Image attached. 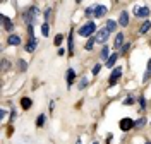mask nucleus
<instances>
[{"label":"nucleus","instance_id":"f257e3e1","mask_svg":"<svg viewBox=\"0 0 151 144\" xmlns=\"http://www.w3.org/2000/svg\"><path fill=\"white\" fill-rule=\"evenodd\" d=\"M38 16V7H29V9H26V12L22 14V19H24V22L28 24V26H33L35 24V19H36Z\"/></svg>","mask_w":151,"mask_h":144},{"label":"nucleus","instance_id":"f03ea898","mask_svg":"<svg viewBox=\"0 0 151 144\" xmlns=\"http://www.w3.org/2000/svg\"><path fill=\"white\" fill-rule=\"evenodd\" d=\"M94 31H96V22L89 21V22H86L84 26H81L77 33H79V36H84V38H86V36H91Z\"/></svg>","mask_w":151,"mask_h":144},{"label":"nucleus","instance_id":"7ed1b4c3","mask_svg":"<svg viewBox=\"0 0 151 144\" xmlns=\"http://www.w3.org/2000/svg\"><path fill=\"white\" fill-rule=\"evenodd\" d=\"M134 125H136V122H134L132 118H129V117H125V118H122V120L119 122V127L122 129V132H127V130H131Z\"/></svg>","mask_w":151,"mask_h":144},{"label":"nucleus","instance_id":"20e7f679","mask_svg":"<svg viewBox=\"0 0 151 144\" xmlns=\"http://www.w3.org/2000/svg\"><path fill=\"white\" fill-rule=\"evenodd\" d=\"M108 34H110V31H108L106 28L100 29V31L96 33V36H94V38H96V43H103L105 45V43L108 41Z\"/></svg>","mask_w":151,"mask_h":144},{"label":"nucleus","instance_id":"39448f33","mask_svg":"<svg viewBox=\"0 0 151 144\" xmlns=\"http://www.w3.org/2000/svg\"><path fill=\"white\" fill-rule=\"evenodd\" d=\"M122 76V67H115L112 70V74H110V81H108V86H113L115 82H117V79Z\"/></svg>","mask_w":151,"mask_h":144},{"label":"nucleus","instance_id":"423d86ee","mask_svg":"<svg viewBox=\"0 0 151 144\" xmlns=\"http://www.w3.org/2000/svg\"><path fill=\"white\" fill-rule=\"evenodd\" d=\"M134 16L136 17H148L150 16V7H137V9H134Z\"/></svg>","mask_w":151,"mask_h":144},{"label":"nucleus","instance_id":"0eeeda50","mask_svg":"<svg viewBox=\"0 0 151 144\" xmlns=\"http://www.w3.org/2000/svg\"><path fill=\"white\" fill-rule=\"evenodd\" d=\"M106 7H105V5H96V7H94V19H98V17H103L105 14H106Z\"/></svg>","mask_w":151,"mask_h":144},{"label":"nucleus","instance_id":"6e6552de","mask_svg":"<svg viewBox=\"0 0 151 144\" xmlns=\"http://www.w3.org/2000/svg\"><path fill=\"white\" fill-rule=\"evenodd\" d=\"M119 24H120L122 28H125V26L129 24V14H127L125 10H122V12H120V16H119Z\"/></svg>","mask_w":151,"mask_h":144},{"label":"nucleus","instance_id":"1a4fd4ad","mask_svg":"<svg viewBox=\"0 0 151 144\" xmlns=\"http://www.w3.org/2000/svg\"><path fill=\"white\" fill-rule=\"evenodd\" d=\"M2 21H4V29L9 31V33H12V29H14V22H12L7 16H2Z\"/></svg>","mask_w":151,"mask_h":144},{"label":"nucleus","instance_id":"9d476101","mask_svg":"<svg viewBox=\"0 0 151 144\" xmlns=\"http://www.w3.org/2000/svg\"><path fill=\"white\" fill-rule=\"evenodd\" d=\"M74 79H76V72H74V69H67V74H65V81H67V84L70 86V84L74 82Z\"/></svg>","mask_w":151,"mask_h":144},{"label":"nucleus","instance_id":"9b49d317","mask_svg":"<svg viewBox=\"0 0 151 144\" xmlns=\"http://www.w3.org/2000/svg\"><path fill=\"white\" fill-rule=\"evenodd\" d=\"M124 41H125V38H124V34H122V33H119V34L115 36V48H122L124 45H125Z\"/></svg>","mask_w":151,"mask_h":144},{"label":"nucleus","instance_id":"f8f14e48","mask_svg":"<svg viewBox=\"0 0 151 144\" xmlns=\"http://www.w3.org/2000/svg\"><path fill=\"white\" fill-rule=\"evenodd\" d=\"M36 45H38V39H36V38L29 39V41H28V45H26V50H28L29 53H33V52L36 50Z\"/></svg>","mask_w":151,"mask_h":144},{"label":"nucleus","instance_id":"ddd939ff","mask_svg":"<svg viewBox=\"0 0 151 144\" xmlns=\"http://www.w3.org/2000/svg\"><path fill=\"white\" fill-rule=\"evenodd\" d=\"M151 29V21H144L141 24V28H139V34H144V33H148Z\"/></svg>","mask_w":151,"mask_h":144},{"label":"nucleus","instance_id":"4468645a","mask_svg":"<svg viewBox=\"0 0 151 144\" xmlns=\"http://www.w3.org/2000/svg\"><path fill=\"white\" fill-rule=\"evenodd\" d=\"M117 58H119V55H117V53H112V55L108 57V60H106V64H105V65L112 69L113 65H115V62H117Z\"/></svg>","mask_w":151,"mask_h":144},{"label":"nucleus","instance_id":"2eb2a0df","mask_svg":"<svg viewBox=\"0 0 151 144\" xmlns=\"http://www.w3.org/2000/svg\"><path fill=\"white\" fill-rule=\"evenodd\" d=\"M21 106H22L24 110H29V108L33 106V101H31V98H22V100H21Z\"/></svg>","mask_w":151,"mask_h":144},{"label":"nucleus","instance_id":"dca6fc26","mask_svg":"<svg viewBox=\"0 0 151 144\" xmlns=\"http://www.w3.org/2000/svg\"><path fill=\"white\" fill-rule=\"evenodd\" d=\"M9 45H14V47L21 45V38H19L17 34H10L9 36Z\"/></svg>","mask_w":151,"mask_h":144},{"label":"nucleus","instance_id":"f3484780","mask_svg":"<svg viewBox=\"0 0 151 144\" xmlns=\"http://www.w3.org/2000/svg\"><path fill=\"white\" fill-rule=\"evenodd\" d=\"M117 24H119L117 21H112V19H108V21H106V26H105V28L108 29L110 33H113V31H115V28H117Z\"/></svg>","mask_w":151,"mask_h":144},{"label":"nucleus","instance_id":"a211bd4d","mask_svg":"<svg viewBox=\"0 0 151 144\" xmlns=\"http://www.w3.org/2000/svg\"><path fill=\"white\" fill-rule=\"evenodd\" d=\"M151 77V58L148 60V69H146V74H144V77H142V82H148Z\"/></svg>","mask_w":151,"mask_h":144},{"label":"nucleus","instance_id":"6ab92c4d","mask_svg":"<svg viewBox=\"0 0 151 144\" xmlns=\"http://www.w3.org/2000/svg\"><path fill=\"white\" fill-rule=\"evenodd\" d=\"M100 57L103 58V60H108V57H110V48L106 47V45L101 48V53H100Z\"/></svg>","mask_w":151,"mask_h":144},{"label":"nucleus","instance_id":"aec40b11","mask_svg":"<svg viewBox=\"0 0 151 144\" xmlns=\"http://www.w3.org/2000/svg\"><path fill=\"white\" fill-rule=\"evenodd\" d=\"M67 39H69V53H74V36H72V33L67 36Z\"/></svg>","mask_w":151,"mask_h":144},{"label":"nucleus","instance_id":"412c9836","mask_svg":"<svg viewBox=\"0 0 151 144\" xmlns=\"http://www.w3.org/2000/svg\"><path fill=\"white\" fill-rule=\"evenodd\" d=\"M94 43H96V38L94 36H89V41L86 43V50H93V47H94Z\"/></svg>","mask_w":151,"mask_h":144},{"label":"nucleus","instance_id":"4be33fe9","mask_svg":"<svg viewBox=\"0 0 151 144\" xmlns=\"http://www.w3.org/2000/svg\"><path fill=\"white\" fill-rule=\"evenodd\" d=\"M36 125L38 127H43V125H45V115H38L36 117Z\"/></svg>","mask_w":151,"mask_h":144},{"label":"nucleus","instance_id":"5701e85b","mask_svg":"<svg viewBox=\"0 0 151 144\" xmlns=\"http://www.w3.org/2000/svg\"><path fill=\"white\" fill-rule=\"evenodd\" d=\"M17 64H19L17 67H19V70H21V72H24V70H26V69H28V64H26V62H24V60H19Z\"/></svg>","mask_w":151,"mask_h":144},{"label":"nucleus","instance_id":"b1692460","mask_svg":"<svg viewBox=\"0 0 151 144\" xmlns=\"http://www.w3.org/2000/svg\"><path fill=\"white\" fill-rule=\"evenodd\" d=\"M48 31H50V28H48V24L45 22V24L41 26V33H43V36H48Z\"/></svg>","mask_w":151,"mask_h":144},{"label":"nucleus","instance_id":"393cba45","mask_svg":"<svg viewBox=\"0 0 151 144\" xmlns=\"http://www.w3.org/2000/svg\"><path fill=\"white\" fill-rule=\"evenodd\" d=\"M100 69H101V65H100V64H96V65H94V67L91 69V74H93V76H96V74L100 72Z\"/></svg>","mask_w":151,"mask_h":144},{"label":"nucleus","instance_id":"a878e982","mask_svg":"<svg viewBox=\"0 0 151 144\" xmlns=\"http://www.w3.org/2000/svg\"><path fill=\"white\" fill-rule=\"evenodd\" d=\"M132 103H134V98H132V96H129V98H127V100L124 101V105H125V106H131Z\"/></svg>","mask_w":151,"mask_h":144},{"label":"nucleus","instance_id":"bb28decb","mask_svg":"<svg viewBox=\"0 0 151 144\" xmlns=\"http://www.w3.org/2000/svg\"><path fill=\"white\" fill-rule=\"evenodd\" d=\"M88 86V79H81V82H79V89H84Z\"/></svg>","mask_w":151,"mask_h":144},{"label":"nucleus","instance_id":"cd10ccee","mask_svg":"<svg viewBox=\"0 0 151 144\" xmlns=\"http://www.w3.org/2000/svg\"><path fill=\"white\" fill-rule=\"evenodd\" d=\"M84 14H86V16H93V14H94V7H88Z\"/></svg>","mask_w":151,"mask_h":144},{"label":"nucleus","instance_id":"c85d7f7f","mask_svg":"<svg viewBox=\"0 0 151 144\" xmlns=\"http://www.w3.org/2000/svg\"><path fill=\"white\" fill-rule=\"evenodd\" d=\"M62 39H64V36H62V34H57V38H55V45H60V43H62Z\"/></svg>","mask_w":151,"mask_h":144},{"label":"nucleus","instance_id":"c756f323","mask_svg":"<svg viewBox=\"0 0 151 144\" xmlns=\"http://www.w3.org/2000/svg\"><path fill=\"white\" fill-rule=\"evenodd\" d=\"M144 124H146V120H144V118H141V120H137V122H136V125H134V127H142Z\"/></svg>","mask_w":151,"mask_h":144},{"label":"nucleus","instance_id":"7c9ffc66","mask_svg":"<svg viewBox=\"0 0 151 144\" xmlns=\"http://www.w3.org/2000/svg\"><path fill=\"white\" fill-rule=\"evenodd\" d=\"M129 48H131V45H129V43H125V45L122 47V50H120V52H122V53H125V52H129Z\"/></svg>","mask_w":151,"mask_h":144},{"label":"nucleus","instance_id":"2f4dec72","mask_svg":"<svg viewBox=\"0 0 151 144\" xmlns=\"http://www.w3.org/2000/svg\"><path fill=\"white\" fill-rule=\"evenodd\" d=\"M50 14H52V9L45 10V19H47V22H48V19H50Z\"/></svg>","mask_w":151,"mask_h":144},{"label":"nucleus","instance_id":"473e14b6","mask_svg":"<svg viewBox=\"0 0 151 144\" xmlns=\"http://www.w3.org/2000/svg\"><path fill=\"white\" fill-rule=\"evenodd\" d=\"M139 105H141V108H146V101H144V98H139Z\"/></svg>","mask_w":151,"mask_h":144},{"label":"nucleus","instance_id":"72a5a7b5","mask_svg":"<svg viewBox=\"0 0 151 144\" xmlns=\"http://www.w3.org/2000/svg\"><path fill=\"white\" fill-rule=\"evenodd\" d=\"M2 64H4V65H2V69H4V70H5V69L9 67V62H7V60H4V62H2Z\"/></svg>","mask_w":151,"mask_h":144},{"label":"nucleus","instance_id":"f704fd0d","mask_svg":"<svg viewBox=\"0 0 151 144\" xmlns=\"http://www.w3.org/2000/svg\"><path fill=\"white\" fill-rule=\"evenodd\" d=\"M7 115V112H5V110H0V117H2V118H4V117Z\"/></svg>","mask_w":151,"mask_h":144},{"label":"nucleus","instance_id":"c9c22d12","mask_svg":"<svg viewBox=\"0 0 151 144\" xmlns=\"http://www.w3.org/2000/svg\"><path fill=\"white\" fill-rule=\"evenodd\" d=\"M76 144H83V143H81V139H77V143H76Z\"/></svg>","mask_w":151,"mask_h":144},{"label":"nucleus","instance_id":"e433bc0d","mask_svg":"<svg viewBox=\"0 0 151 144\" xmlns=\"http://www.w3.org/2000/svg\"><path fill=\"white\" fill-rule=\"evenodd\" d=\"M144 144H151V141H148V143H144Z\"/></svg>","mask_w":151,"mask_h":144},{"label":"nucleus","instance_id":"4c0bfd02","mask_svg":"<svg viewBox=\"0 0 151 144\" xmlns=\"http://www.w3.org/2000/svg\"><path fill=\"white\" fill-rule=\"evenodd\" d=\"M76 2H77V4H79V2H81V0H76Z\"/></svg>","mask_w":151,"mask_h":144},{"label":"nucleus","instance_id":"58836bf2","mask_svg":"<svg viewBox=\"0 0 151 144\" xmlns=\"http://www.w3.org/2000/svg\"><path fill=\"white\" fill-rule=\"evenodd\" d=\"M93 144H98V143H96V141H94V143H93Z\"/></svg>","mask_w":151,"mask_h":144}]
</instances>
